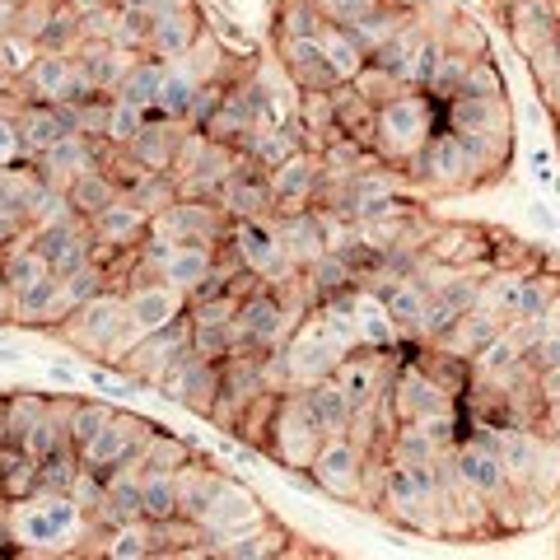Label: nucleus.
<instances>
[{
  "label": "nucleus",
  "instance_id": "obj_28",
  "mask_svg": "<svg viewBox=\"0 0 560 560\" xmlns=\"http://www.w3.org/2000/svg\"><path fill=\"white\" fill-rule=\"evenodd\" d=\"M253 127H257V117H253L248 108H243V98H238L234 90H224L220 108L206 117V127H201V131H206L210 140H220V145H238V140L248 136Z\"/></svg>",
  "mask_w": 560,
  "mask_h": 560
},
{
  "label": "nucleus",
  "instance_id": "obj_44",
  "mask_svg": "<svg viewBox=\"0 0 560 560\" xmlns=\"http://www.w3.org/2000/svg\"><path fill=\"white\" fill-rule=\"evenodd\" d=\"M47 407H51V397H43V393H10V430H14V444L24 440V430L33 425V420L47 416Z\"/></svg>",
  "mask_w": 560,
  "mask_h": 560
},
{
  "label": "nucleus",
  "instance_id": "obj_17",
  "mask_svg": "<svg viewBox=\"0 0 560 560\" xmlns=\"http://www.w3.org/2000/svg\"><path fill=\"white\" fill-rule=\"evenodd\" d=\"M276 234H280V243H285L290 261H300V267H308V261H318L327 253V230H323L318 206L300 210V215H276Z\"/></svg>",
  "mask_w": 560,
  "mask_h": 560
},
{
  "label": "nucleus",
  "instance_id": "obj_25",
  "mask_svg": "<svg viewBox=\"0 0 560 560\" xmlns=\"http://www.w3.org/2000/svg\"><path fill=\"white\" fill-rule=\"evenodd\" d=\"M504 331V318L490 304H477V308H467L463 318H458V327L448 331V337L440 341V346H448V350H458V355H477V350H486L490 341H495Z\"/></svg>",
  "mask_w": 560,
  "mask_h": 560
},
{
  "label": "nucleus",
  "instance_id": "obj_46",
  "mask_svg": "<svg viewBox=\"0 0 560 560\" xmlns=\"http://www.w3.org/2000/svg\"><path fill=\"white\" fill-rule=\"evenodd\" d=\"M463 94H477V98H490V94H504V75L495 57H481L467 66V80H463Z\"/></svg>",
  "mask_w": 560,
  "mask_h": 560
},
{
  "label": "nucleus",
  "instance_id": "obj_47",
  "mask_svg": "<svg viewBox=\"0 0 560 560\" xmlns=\"http://www.w3.org/2000/svg\"><path fill=\"white\" fill-rule=\"evenodd\" d=\"M230 327H191V346H197V355L224 364V355H230Z\"/></svg>",
  "mask_w": 560,
  "mask_h": 560
},
{
  "label": "nucleus",
  "instance_id": "obj_53",
  "mask_svg": "<svg viewBox=\"0 0 560 560\" xmlns=\"http://www.w3.org/2000/svg\"><path fill=\"white\" fill-rule=\"evenodd\" d=\"M20 24V0H0V38H10Z\"/></svg>",
  "mask_w": 560,
  "mask_h": 560
},
{
  "label": "nucleus",
  "instance_id": "obj_52",
  "mask_svg": "<svg viewBox=\"0 0 560 560\" xmlns=\"http://www.w3.org/2000/svg\"><path fill=\"white\" fill-rule=\"evenodd\" d=\"M541 108L551 113V121H560V75L541 84Z\"/></svg>",
  "mask_w": 560,
  "mask_h": 560
},
{
  "label": "nucleus",
  "instance_id": "obj_21",
  "mask_svg": "<svg viewBox=\"0 0 560 560\" xmlns=\"http://www.w3.org/2000/svg\"><path fill=\"white\" fill-rule=\"evenodd\" d=\"M66 197H70V206H75L80 220H94L113 201H121V183L113 178L108 168H84V173H75V178L66 183Z\"/></svg>",
  "mask_w": 560,
  "mask_h": 560
},
{
  "label": "nucleus",
  "instance_id": "obj_5",
  "mask_svg": "<svg viewBox=\"0 0 560 560\" xmlns=\"http://www.w3.org/2000/svg\"><path fill=\"white\" fill-rule=\"evenodd\" d=\"M230 215H224V206L215 201H206V197H178L168 210H160V215L150 220V230H164L168 238H178V243H224L230 238Z\"/></svg>",
  "mask_w": 560,
  "mask_h": 560
},
{
  "label": "nucleus",
  "instance_id": "obj_36",
  "mask_svg": "<svg viewBox=\"0 0 560 560\" xmlns=\"http://www.w3.org/2000/svg\"><path fill=\"white\" fill-rule=\"evenodd\" d=\"M103 556L113 560H150V523L136 518V523H121V528L103 533Z\"/></svg>",
  "mask_w": 560,
  "mask_h": 560
},
{
  "label": "nucleus",
  "instance_id": "obj_31",
  "mask_svg": "<svg viewBox=\"0 0 560 560\" xmlns=\"http://www.w3.org/2000/svg\"><path fill=\"white\" fill-rule=\"evenodd\" d=\"M80 471H84V463H80V448L75 444L51 448L47 458H38V490H57V495H70V486H75Z\"/></svg>",
  "mask_w": 560,
  "mask_h": 560
},
{
  "label": "nucleus",
  "instance_id": "obj_2",
  "mask_svg": "<svg viewBox=\"0 0 560 560\" xmlns=\"http://www.w3.org/2000/svg\"><path fill=\"white\" fill-rule=\"evenodd\" d=\"M374 127H378V160L401 164L407 154H416L434 131H440V103H434L425 90H401L397 98H388L378 108Z\"/></svg>",
  "mask_w": 560,
  "mask_h": 560
},
{
  "label": "nucleus",
  "instance_id": "obj_19",
  "mask_svg": "<svg viewBox=\"0 0 560 560\" xmlns=\"http://www.w3.org/2000/svg\"><path fill=\"white\" fill-rule=\"evenodd\" d=\"M70 75H75V51H38L20 84L28 90V103H57Z\"/></svg>",
  "mask_w": 560,
  "mask_h": 560
},
{
  "label": "nucleus",
  "instance_id": "obj_38",
  "mask_svg": "<svg viewBox=\"0 0 560 560\" xmlns=\"http://www.w3.org/2000/svg\"><path fill=\"white\" fill-rule=\"evenodd\" d=\"M304 271H308V280H313V294H318V308L331 300V294H341V290L355 285V271H350L337 253H323L318 261H308Z\"/></svg>",
  "mask_w": 560,
  "mask_h": 560
},
{
  "label": "nucleus",
  "instance_id": "obj_57",
  "mask_svg": "<svg viewBox=\"0 0 560 560\" xmlns=\"http://www.w3.org/2000/svg\"><path fill=\"white\" fill-rule=\"evenodd\" d=\"M523 121H533V127H537V121H541V103H533V108H523Z\"/></svg>",
  "mask_w": 560,
  "mask_h": 560
},
{
  "label": "nucleus",
  "instance_id": "obj_45",
  "mask_svg": "<svg viewBox=\"0 0 560 560\" xmlns=\"http://www.w3.org/2000/svg\"><path fill=\"white\" fill-rule=\"evenodd\" d=\"M383 5H388V0H323V20L337 28H355L360 20H370Z\"/></svg>",
  "mask_w": 560,
  "mask_h": 560
},
{
  "label": "nucleus",
  "instance_id": "obj_51",
  "mask_svg": "<svg viewBox=\"0 0 560 560\" xmlns=\"http://www.w3.org/2000/svg\"><path fill=\"white\" fill-rule=\"evenodd\" d=\"M537 430L547 434L551 444H560V401H547V407H541V420H537Z\"/></svg>",
  "mask_w": 560,
  "mask_h": 560
},
{
  "label": "nucleus",
  "instance_id": "obj_29",
  "mask_svg": "<svg viewBox=\"0 0 560 560\" xmlns=\"http://www.w3.org/2000/svg\"><path fill=\"white\" fill-rule=\"evenodd\" d=\"M121 197H127L136 210H145V215L154 220L160 210H168L173 201H178L183 191H178V178H173V173H140V178H136L127 191H121Z\"/></svg>",
  "mask_w": 560,
  "mask_h": 560
},
{
  "label": "nucleus",
  "instance_id": "obj_6",
  "mask_svg": "<svg viewBox=\"0 0 560 560\" xmlns=\"http://www.w3.org/2000/svg\"><path fill=\"white\" fill-rule=\"evenodd\" d=\"M308 471H313V481H318V495L360 504V495H364V448L350 444V434L327 440Z\"/></svg>",
  "mask_w": 560,
  "mask_h": 560
},
{
  "label": "nucleus",
  "instance_id": "obj_59",
  "mask_svg": "<svg viewBox=\"0 0 560 560\" xmlns=\"http://www.w3.org/2000/svg\"><path fill=\"white\" fill-rule=\"evenodd\" d=\"M551 191H556V206H560V178H556V183H551Z\"/></svg>",
  "mask_w": 560,
  "mask_h": 560
},
{
  "label": "nucleus",
  "instance_id": "obj_8",
  "mask_svg": "<svg viewBox=\"0 0 560 560\" xmlns=\"http://www.w3.org/2000/svg\"><path fill=\"white\" fill-rule=\"evenodd\" d=\"M388 401H393V416H397V425H407V420H425L434 411H448V407H458L440 383H434L425 370H420V360L407 355L397 364V378H393V388H388Z\"/></svg>",
  "mask_w": 560,
  "mask_h": 560
},
{
  "label": "nucleus",
  "instance_id": "obj_15",
  "mask_svg": "<svg viewBox=\"0 0 560 560\" xmlns=\"http://www.w3.org/2000/svg\"><path fill=\"white\" fill-rule=\"evenodd\" d=\"M201 33H206L201 10L197 5H183V10L164 14V20H150L145 51H150V57H160V61H178V57H187V47L197 43Z\"/></svg>",
  "mask_w": 560,
  "mask_h": 560
},
{
  "label": "nucleus",
  "instance_id": "obj_22",
  "mask_svg": "<svg viewBox=\"0 0 560 560\" xmlns=\"http://www.w3.org/2000/svg\"><path fill=\"white\" fill-rule=\"evenodd\" d=\"M164 75H168V61L150 57V51H140L136 66L127 70V75H121V84H117V94H113V98L136 103V108L154 113V108H160V94H164Z\"/></svg>",
  "mask_w": 560,
  "mask_h": 560
},
{
  "label": "nucleus",
  "instance_id": "obj_16",
  "mask_svg": "<svg viewBox=\"0 0 560 560\" xmlns=\"http://www.w3.org/2000/svg\"><path fill=\"white\" fill-rule=\"evenodd\" d=\"M136 57H140V51H127V47H117V43H103V38H84L75 47L80 75H90L94 90H103V94H117V84L136 66Z\"/></svg>",
  "mask_w": 560,
  "mask_h": 560
},
{
  "label": "nucleus",
  "instance_id": "obj_26",
  "mask_svg": "<svg viewBox=\"0 0 560 560\" xmlns=\"http://www.w3.org/2000/svg\"><path fill=\"white\" fill-rule=\"evenodd\" d=\"M308 401H313V411H318L323 420V434L327 440H337V434L350 430V416H355V407H350V397L337 378H323V383H308Z\"/></svg>",
  "mask_w": 560,
  "mask_h": 560
},
{
  "label": "nucleus",
  "instance_id": "obj_12",
  "mask_svg": "<svg viewBox=\"0 0 560 560\" xmlns=\"http://www.w3.org/2000/svg\"><path fill=\"white\" fill-rule=\"evenodd\" d=\"M183 136H187V121L164 117L160 108H154L150 121H145V131H140L131 145H127V154H131L140 168H150V173H173V160H178Z\"/></svg>",
  "mask_w": 560,
  "mask_h": 560
},
{
  "label": "nucleus",
  "instance_id": "obj_33",
  "mask_svg": "<svg viewBox=\"0 0 560 560\" xmlns=\"http://www.w3.org/2000/svg\"><path fill=\"white\" fill-rule=\"evenodd\" d=\"M197 94H201V80L191 75V70H183L178 61H168L164 94H160V113H164V117L187 121V113H191V103H197Z\"/></svg>",
  "mask_w": 560,
  "mask_h": 560
},
{
  "label": "nucleus",
  "instance_id": "obj_13",
  "mask_svg": "<svg viewBox=\"0 0 560 560\" xmlns=\"http://www.w3.org/2000/svg\"><path fill=\"white\" fill-rule=\"evenodd\" d=\"M80 131L75 127V108L70 103H28L20 113V145H24V160H38L57 145L61 136Z\"/></svg>",
  "mask_w": 560,
  "mask_h": 560
},
{
  "label": "nucleus",
  "instance_id": "obj_54",
  "mask_svg": "<svg viewBox=\"0 0 560 560\" xmlns=\"http://www.w3.org/2000/svg\"><path fill=\"white\" fill-rule=\"evenodd\" d=\"M14 444V430H10V393H0V448Z\"/></svg>",
  "mask_w": 560,
  "mask_h": 560
},
{
  "label": "nucleus",
  "instance_id": "obj_32",
  "mask_svg": "<svg viewBox=\"0 0 560 560\" xmlns=\"http://www.w3.org/2000/svg\"><path fill=\"white\" fill-rule=\"evenodd\" d=\"M327 28L323 0H276V33H294V38H318Z\"/></svg>",
  "mask_w": 560,
  "mask_h": 560
},
{
  "label": "nucleus",
  "instance_id": "obj_60",
  "mask_svg": "<svg viewBox=\"0 0 560 560\" xmlns=\"http://www.w3.org/2000/svg\"><path fill=\"white\" fill-rule=\"evenodd\" d=\"M556 57H560V33H556Z\"/></svg>",
  "mask_w": 560,
  "mask_h": 560
},
{
  "label": "nucleus",
  "instance_id": "obj_34",
  "mask_svg": "<svg viewBox=\"0 0 560 560\" xmlns=\"http://www.w3.org/2000/svg\"><path fill=\"white\" fill-rule=\"evenodd\" d=\"M440 444L430 440V430L420 425V420H407V425H397L393 430V440H388V458L393 463H430V458H440Z\"/></svg>",
  "mask_w": 560,
  "mask_h": 560
},
{
  "label": "nucleus",
  "instance_id": "obj_11",
  "mask_svg": "<svg viewBox=\"0 0 560 560\" xmlns=\"http://www.w3.org/2000/svg\"><path fill=\"white\" fill-rule=\"evenodd\" d=\"M420 160H425V187L430 191H477L471 187L467 145H463V136H453L448 127H440L425 145H420Z\"/></svg>",
  "mask_w": 560,
  "mask_h": 560
},
{
  "label": "nucleus",
  "instance_id": "obj_27",
  "mask_svg": "<svg viewBox=\"0 0 560 560\" xmlns=\"http://www.w3.org/2000/svg\"><path fill=\"white\" fill-rule=\"evenodd\" d=\"M323 57H327V66L337 70V80L346 84V80H355L364 66H370V51H364L355 38H350V28H337V24H327L323 33Z\"/></svg>",
  "mask_w": 560,
  "mask_h": 560
},
{
  "label": "nucleus",
  "instance_id": "obj_56",
  "mask_svg": "<svg viewBox=\"0 0 560 560\" xmlns=\"http://www.w3.org/2000/svg\"><path fill=\"white\" fill-rule=\"evenodd\" d=\"M66 5H75L80 14H90V10H98V5H117V0H66Z\"/></svg>",
  "mask_w": 560,
  "mask_h": 560
},
{
  "label": "nucleus",
  "instance_id": "obj_43",
  "mask_svg": "<svg viewBox=\"0 0 560 560\" xmlns=\"http://www.w3.org/2000/svg\"><path fill=\"white\" fill-rule=\"evenodd\" d=\"M145 121H150V113L145 108H136V103H121V98H113V117H108V145H117V150H127L131 140L145 131Z\"/></svg>",
  "mask_w": 560,
  "mask_h": 560
},
{
  "label": "nucleus",
  "instance_id": "obj_24",
  "mask_svg": "<svg viewBox=\"0 0 560 560\" xmlns=\"http://www.w3.org/2000/svg\"><path fill=\"white\" fill-rule=\"evenodd\" d=\"M210 267H215V248H210V243H178L173 257L164 261L160 280H164V285H173L178 294H191L210 276Z\"/></svg>",
  "mask_w": 560,
  "mask_h": 560
},
{
  "label": "nucleus",
  "instance_id": "obj_9",
  "mask_svg": "<svg viewBox=\"0 0 560 560\" xmlns=\"http://www.w3.org/2000/svg\"><path fill=\"white\" fill-rule=\"evenodd\" d=\"M440 127H448L453 136H495V131H514V103L510 94H458L440 103Z\"/></svg>",
  "mask_w": 560,
  "mask_h": 560
},
{
  "label": "nucleus",
  "instance_id": "obj_48",
  "mask_svg": "<svg viewBox=\"0 0 560 560\" xmlns=\"http://www.w3.org/2000/svg\"><path fill=\"white\" fill-rule=\"evenodd\" d=\"M121 24V5H98L84 14V38H103V43H113V33Z\"/></svg>",
  "mask_w": 560,
  "mask_h": 560
},
{
  "label": "nucleus",
  "instance_id": "obj_14",
  "mask_svg": "<svg viewBox=\"0 0 560 560\" xmlns=\"http://www.w3.org/2000/svg\"><path fill=\"white\" fill-rule=\"evenodd\" d=\"M121 300H127V318L140 331H154V327H164V323H173V318H183L187 313V294L164 285V280H145V285L127 290Z\"/></svg>",
  "mask_w": 560,
  "mask_h": 560
},
{
  "label": "nucleus",
  "instance_id": "obj_41",
  "mask_svg": "<svg viewBox=\"0 0 560 560\" xmlns=\"http://www.w3.org/2000/svg\"><path fill=\"white\" fill-rule=\"evenodd\" d=\"M444 47H448V51H458V57H467V61L490 57L486 28H481L477 20H463V14H453V24H448V33H444Z\"/></svg>",
  "mask_w": 560,
  "mask_h": 560
},
{
  "label": "nucleus",
  "instance_id": "obj_58",
  "mask_svg": "<svg viewBox=\"0 0 560 560\" xmlns=\"http://www.w3.org/2000/svg\"><path fill=\"white\" fill-rule=\"evenodd\" d=\"M551 136H556V150H560V121H551Z\"/></svg>",
  "mask_w": 560,
  "mask_h": 560
},
{
  "label": "nucleus",
  "instance_id": "obj_3",
  "mask_svg": "<svg viewBox=\"0 0 560 560\" xmlns=\"http://www.w3.org/2000/svg\"><path fill=\"white\" fill-rule=\"evenodd\" d=\"M323 444H327V434H323V420H318V411H313L308 393L290 388L285 397H280V407H276L267 458L280 463L285 471H304V467H313V458H318Z\"/></svg>",
  "mask_w": 560,
  "mask_h": 560
},
{
  "label": "nucleus",
  "instance_id": "obj_20",
  "mask_svg": "<svg viewBox=\"0 0 560 560\" xmlns=\"http://www.w3.org/2000/svg\"><path fill=\"white\" fill-rule=\"evenodd\" d=\"M90 230H94V243H108V248H140V238L150 234V215L121 197L103 215L90 220Z\"/></svg>",
  "mask_w": 560,
  "mask_h": 560
},
{
  "label": "nucleus",
  "instance_id": "obj_23",
  "mask_svg": "<svg viewBox=\"0 0 560 560\" xmlns=\"http://www.w3.org/2000/svg\"><path fill=\"white\" fill-rule=\"evenodd\" d=\"M383 304H388V318L397 323V337L401 341H420V318H425V304H430V290L420 285L416 276L407 280H397V285L383 294Z\"/></svg>",
  "mask_w": 560,
  "mask_h": 560
},
{
  "label": "nucleus",
  "instance_id": "obj_55",
  "mask_svg": "<svg viewBox=\"0 0 560 560\" xmlns=\"http://www.w3.org/2000/svg\"><path fill=\"white\" fill-rule=\"evenodd\" d=\"M533 220H537V224H541V230H547V234H551V230H560V220H556V215H551V210L541 206V201L533 206Z\"/></svg>",
  "mask_w": 560,
  "mask_h": 560
},
{
  "label": "nucleus",
  "instance_id": "obj_18",
  "mask_svg": "<svg viewBox=\"0 0 560 560\" xmlns=\"http://www.w3.org/2000/svg\"><path fill=\"white\" fill-rule=\"evenodd\" d=\"M290 533L280 528V523H261V528L253 533H238V537H210V547H215V556L224 560H271V556H290Z\"/></svg>",
  "mask_w": 560,
  "mask_h": 560
},
{
  "label": "nucleus",
  "instance_id": "obj_10",
  "mask_svg": "<svg viewBox=\"0 0 560 560\" xmlns=\"http://www.w3.org/2000/svg\"><path fill=\"white\" fill-rule=\"evenodd\" d=\"M267 178H271V191H276V215H300V210L318 206L323 154L318 150H300V154H290L280 168H271Z\"/></svg>",
  "mask_w": 560,
  "mask_h": 560
},
{
  "label": "nucleus",
  "instance_id": "obj_39",
  "mask_svg": "<svg viewBox=\"0 0 560 560\" xmlns=\"http://www.w3.org/2000/svg\"><path fill=\"white\" fill-rule=\"evenodd\" d=\"M84 43V14L75 10V5H57V14H51V24L43 28V38H38V47L43 51H75Z\"/></svg>",
  "mask_w": 560,
  "mask_h": 560
},
{
  "label": "nucleus",
  "instance_id": "obj_30",
  "mask_svg": "<svg viewBox=\"0 0 560 560\" xmlns=\"http://www.w3.org/2000/svg\"><path fill=\"white\" fill-rule=\"evenodd\" d=\"M178 514V477L173 471H150L145 467V486H140V518L160 523Z\"/></svg>",
  "mask_w": 560,
  "mask_h": 560
},
{
  "label": "nucleus",
  "instance_id": "obj_4",
  "mask_svg": "<svg viewBox=\"0 0 560 560\" xmlns=\"http://www.w3.org/2000/svg\"><path fill=\"white\" fill-rule=\"evenodd\" d=\"M346 341L331 331L318 313H308V318L290 331L285 341V360H290V374H294V388H308V383H323L337 374V364L346 360Z\"/></svg>",
  "mask_w": 560,
  "mask_h": 560
},
{
  "label": "nucleus",
  "instance_id": "obj_50",
  "mask_svg": "<svg viewBox=\"0 0 560 560\" xmlns=\"http://www.w3.org/2000/svg\"><path fill=\"white\" fill-rule=\"evenodd\" d=\"M47 378H51V383H61V388H80V378H84V374L75 370V364H66V360H51V364H47Z\"/></svg>",
  "mask_w": 560,
  "mask_h": 560
},
{
  "label": "nucleus",
  "instance_id": "obj_40",
  "mask_svg": "<svg viewBox=\"0 0 560 560\" xmlns=\"http://www.w3.org/2000/svg\"><path fill=\"white\" fill-rule=\"evenodd\" d=\"M113 401H94V397H75V411H70V444L84 448L94 434L113 420Z\"/></svg>",
  "mask_w": 560,
  "mask_h": 560
},
{
  "label": "nucleus",
  "instance_id": "obj_49",
  "mask_svg": "<svg viewBox=\"0 0 560 560\" xmlns=\"http://www.w3.org/2000/svg\"><path fill=\"white\" fill-rule=\"evenodd\" d=\"M24 160V145H20V117L0 113V168L5 164H20Z\"/></svg>",
  "mask_w": 560,
  "mask_h": 560
},
{
  "label": "nucleus",
  "instance_id": "obj_42",
  "mask_svg": "<svg viewBox=\"0 0 560 560\" xmlns=\"http://www.w3.org/2000/svg\"><path fill=\"white\" fill-rule=\"evenodd\" d=\"M350 84H355V90H360L364 98H370L374 108H383V103H388V98H397L401 90H411V84H401V80L393 75V70H383V66H374V61L364 66V70H360V75L350 80Z\"/></svg>",
  "mask_w": 560,
  "mask_h": 560
},
{
  "label": "nucleus",
  "instance_id": "obj_35",
  "mask_svg": "<svg viewBox=\"0 0 560 560\" xmlns=\"http://www.w3.org/2000/svg\"><path fill=\"white\" fill-rule=\"evenodd\" d=\"M140 453H145V467H150V471H178V467H187L191 458H197V453H191V444L178 440V434H173L168 425L154 430Z\"/></svg>",
  "mask_w": 560,
  "mask_h": 560
},
{
  "label": "nucleus",
  "instance_id": "obj_37",
  "mask_svg": "<svg viewBox=\"0 0 560 560\" xmlns=\"http://www.w3.org/2000/svg\"><path fill=\"white\" fill-rule=\"evenodd\" d=\"M467 57H458V51H440V61H434V70H430V80H425V94L434 98V103H448V98H458L463 94V80H467Z\"/></svg>",
  "mask_w": 560,
  "mask_h": 560
},
{
  "label": "nucleus",
  "instance_id": "obj_7",
  "mask_svg": "<svg viewBox=\"0 0 560 560\" xmlns=\"http://www.w3.org/2000/svg\"><path fill=\"white\" fill-rule=\"evenodd\" d=\"M271 514L261 510V500L253 495L243 481L234 477H224L220 490H215V500H210V510L201 514V533L206 537H238V533H253L261 528Z\"/></svg>",
  "mask_w": 560,
  "mask_h": 560
},
{
  "label": "nucleus",
  "instance_id": "obj_1",
  "mask_svg": "<svg viewBox=\"0 0 560 560\" xmlns=\"http://www.w3.org/2000/svg\"><path fill=\"white\" fill-rule=\"evenodd\" d=\"M10 533L14 541H28V551H66V541L75 533H103V528L84 518L75 495L38 490V495L10 504Z\"/></svg>",
  "mask_w": 560,
  "mask_h": 560
}]
</instances>
